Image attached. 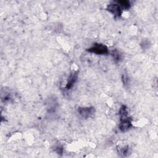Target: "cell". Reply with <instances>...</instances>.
I'll list each match as a JSON object with an SVG mask.
<instances>
[{
    "mask_svg": "<svg viewBox=\"0 0 158 158\" xmlns=\"http://www.w3.org/2000/svg\"><path fill=\"white\" fill-rule=\"evenodd\" d=\"M78 78V72H74L72 74H71L70 76L69 77L68 81L67 82L66 84V89L69 90L73 87L74 84L75 83V82L77 81Z\"/></svg>",
    "mask_w": 158,
    "mask_h": 158,
    "instance_id": "cell-4",
    "label": "cell"
},
{
    "mask_svg": "<svg viewBox=\"0 0 158 158\" xmlns=\"http://www.w3.org/2000/svg\"><path fill=\"white\" fill-rule=\"evenodd\" d=\"M117 3L121 6L122 10L129 9L130 7V4L128 1H117Z\"/></svg>",
    "mask_w": 158,
    "mask_h": 158,
    "instance_id": "cell-5",
    "label": "cell"
},
{
    "mask_svg": "<svg viewBox=\"0 0 158 158\" xmlns=\"http://www.w3.org/2000/svg\"><path fill=\"white\" fill-rule=\"evenodd\" d=\"M112 56L113 57V58L116 61H119L120 59H121V54H120L117 51H116V50L114 51H112Z\"/></svg>",
    "mask_w": 158,
    "mask_h": 158,
    "instance_id": "cell-7",
    "label": "cell"
},
{
    "mask_svg": "<svg viewBox=\"0 0 158 158\" xmlns=\"http://www.w3.org/2000/svg\"><path fill=\"white\" fill-rule=\"evenodd\" d=\"M55 151L58 153V154H62L63 152V148L61 146H60V145H58V146H57L56 147Z\"/></svg>",
    "mask_w": 158,
    "mask_h": 158,
    "instance_id": "cell-8",
    "label": "cell"
},
{
    "mask_svg": "<svg viewBox=\"0 0 158 158\" xmlns=\"http://www.w3.org/2000/svg\"><path fill=\"white\" fill-rule=\"evenodd\" d=\"M107 9L109 12H110L111 13H112L113 15H114L116 17H120L122 14V9L121 8L117 2L116 3H113L107 6Z\"/></svg>",
    "mask_w": 158,
    "mask_h": 158,
    "instance_id": "cell-2",
    "label": "cell"
},
{
    "mask_svg": "<svg viewBox=\"0 0 158 158\" xmlns=\"http://www.w3.org/2000/svg\"><path fill=\"white\" fill-rule=\"evenodd\" d=\"M94 109L93 107H80L78 109V112L79 114L85 119L90 117L93 114Z\"/></svg>",
    "mask_w": 158,
    "mask_h": 158,
    "instance_id": "cell-3",
    "label": "cell"
},
{
    "mask_svg": "<svg viewBox=\"0 0 158 158\" xmlns=\"http://www.w3.org/2000/svg\"><path fill=\"white\" fill-rule=\"evenodd\" d=\"M119 153L122 156H125L129 152V147H120L117 148Z\"/></svg>",
    "mask_w": 158,
    "mask_h": 158,
    "instance_id": "cell-6",
    "label": "cell"
},
{
    "mask_svg": "<svg viewBox=\"0 0 158 158\" xmlns=\"http://www.w3.org/2000/svg\"><path fill=\"white\" fill-rule=\"evenodd\" d=\"M88 51L90 53L99 55H104L108 54L109 53L107 47L102 45V44H95L90 48L88 49Z\"/></svg>",
    "mask_w": 158,
    "mask_h": 158,
    "instance_id": "cell-1",
    "label": "cell"
}]
</instances>
